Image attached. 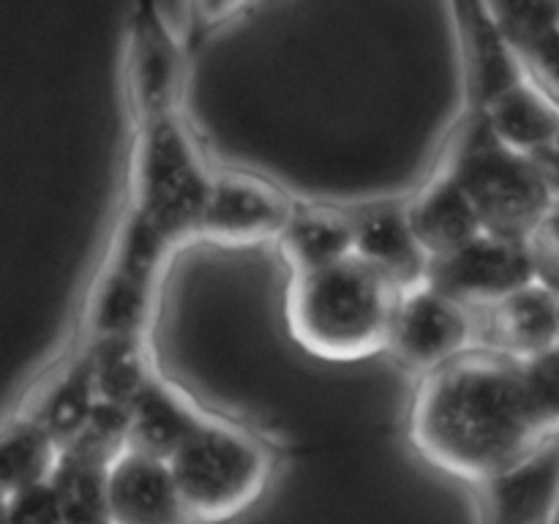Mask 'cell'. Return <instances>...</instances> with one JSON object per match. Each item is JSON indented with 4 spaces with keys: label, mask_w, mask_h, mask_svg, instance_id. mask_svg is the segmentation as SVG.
Returning a JSON list of instances; mask_svg holds the SVG:
<instances>
[{
    "label": "cell",
    "mask_w": 559,
    "mask_h": 524,
    "mask_svg": "<svg viewBox=\"0 0 559 524\" xmlns=\"http://www.w3.org/2000/svg\"><path fill=\"white\" fill-rule=\"evenodd\" d=\"M559 434L540 413L527 360L473 347L420 377L409 440L442 473L480 484Z\"/></svg>",
    "instance_id": "cell-1"
},
{
    "label": "cell",
    "mask_w": 559,
    "mask_h": 524,
    "mask_svg": "<svg viewBox=\"0 0 559 524\" xmlns=\"http://www.w3.org/2000/svg\"><path fill=\"white\" fill-rule=\"evenodd\" d=\"M402 293L358 257L289 276L287 322L295 342L325 360L388 353Z\"/></svg>",
    "instance_id": "cell-2"
},
{
    "label": "cell",
    "mask_w": 559,
    "mask_h": 524,
    "mask_svg": "<svg viewBox=\"0 0 559 524\" xmlns=\"http://www.w3.org/2000/svg\"><path fill=\"white\" fill-rule=\"evenodd\" d=\"M440 164L464 186L486 233L530 240L555 205L538 162L506 145L478 109H464Z\"/></svg>",
    "instance_id": "cell-3"
},
{
    "label": "cell",
    "mask_w": 559,
    "mask_h": 524,
    "mask_svg": "<svg viewBox=\"0 0 559 524\" xmlns=\"http://www.w3.org/2000/svg\"><path fill=\"white\" fill-rule=\"evenodd\" d=\"M213 178L183 112L134 126L126 213L178 249L197 240Z\"/></svg>",
    "instance_id": "cell-4"
},
{
    "label": "cell",
    "mask_w": 559,
    "mask_h": 524,
    "mask_svg": "<svg viewBox=\"0 0 559 524\" xmlns=\"http://www.w3.org/2000/svg\"><path fill=\"white\" fill-rule=\"evenodd\" d=\"M175 484L200 524H222L249 511L271 478V456L238 426L207 418L169 458Z\"/></svg>",
    "instance_id": "cell-5"
},
{
    "label": "cell",
    "mask_w": 559,
    "mask_h": 524,
    "mask_svg": "<svg viewBox=\"0 0 559 524\" xmlns=\"http://www.w3.org/2000/svg\"><path fill=\"white\" fill-rule=\"evenodd\" d=\"M178 251L173 240L123 213L107 260L87 293L85 344L134 338L147 342L156 309L158 284L169 257Z\"/></svg>",
    "instance_id": "cell-6"
},
{
    "label": "cell",
    "mask_w": 559,
    "mask_h": 524,
    "mask_svg": "<svg viewBox=\"0 0 559 524\" xmlns=\"http://www.w3.org/2000/svg\"><path fill=\"white\" fill-rule=\"evenodd\" d=\"M189 60V44L175 36L158 9V0H131L123 87L134 126L183 112Z\"/></svg>",
    "instance_id": "cell-7"
},
{
    "label": "cell",
    "mask_w": 559,
    "mask_h": 524,
    "mask_svg": "<svg viewBox=\"0 0 559 524\" xmlns=\"http://www.w3.org/2000/svg\"><path fill=\"white\" fill-rule=\"evenodd\" d=\"M478 347V317L429 282L402 293L388 353L420 377Z\"/></svg>",
    "instance_id": "cell-8"
},
{
    "label": "cell",
    "mask_w": 559,
    "mask_h": 524,
    "mask_svg": "<svg viewBox=\"0 0 559 524\" xmlns=\"http://www.w3.org/2000/svg\"><path fill=\"white\" fill-rule=\"evenodd\" d=\"M426 282L467 309L480 311L538 282L530 240L484 233L459 251L431 260Z\"/></svg>",
    "instance_id": "cell-9"
},
{
    "label": "cell",
    "mask_w": 559,
    "mask_h": 524,
    "mask_svg": "<svg viewBox=\"0 0 559 524\" xmlns=\"http://www.w3.org/2000/svg\"><path fill=\"white\" fill-rule=\"evenodd\" d=\"M293 213L295 202L271 180L249 172H216L197 240L218 246L278 240Z\"/></svg>",
    "instance_id": "cell-10"
},
{
    "label": "cell",
    "mask_w": 559,
    "mask_h": 524,
    "mask_svg": "<svg viewBox=\"0 0 559 524\" xmlns=\"http://www.w3.org/2000/svg\"><path fill=\"white\" fill-rule=\"evenodd\" d=\"M456 22L464 71V109L484 112L511 87L530 80L486 0H448Z\"/></svg>",
    "instance_id": "cell-11"
},
{
    "label": "cell",
    "mask_w": 559,
    "mask_h": 524,
    "mask_svg": "<svg viewBox=\"0 0 559 524\" xmlns=\"http://www.w3.org/2000/svg\"><path fill=\"white\" fill-rule=\"evenodd\" d=\"M480 524H555L559 511V434L516 464L475 484Z\"/></svg>",
    "instance_id": "cell-12"
},
{
    "label": "cell",
    "mask_w": 559,
    "mask_h": 524,
    "mask_svg": "<svg viewBox=\"0 0 559 524\" xmlns=\"http://www.w3.org/2000/svg\"><path fill=\"white\" fill-rule=\"evenodd\" d=\"M109 511L115 524H197L169 462L131 448L109 467Z\"/></svg>",
    "instance_id": "cell-13"
},
{
    "label": "cell",
    "mask_w": 559,
    "mask_h": 524,
    "mask_svg": "<svg viewBox=\"0 0 559 524\" xmlns=\"http://www.w3.org/2000/svg\"><path fill=\"white\" fill-rule=\"evenodd\" d=\"M478 317V344L513 358H535L559 347V293L533 282Z\"/></svg>",
    "instance_id": "cell-14"
},
{
    "label": "cell",
    "mask_w": 559,
    "mask_h": 524,
    "mask_svg": "<svg viewBox=\"0 0 559 524\" xmlns=\"http://www.w3.org/2000/svg\"><path fill=\"white\" fill-rule=\"evenodd\" d=\"M355 218V257L374 267L399 293L420 287L429 278L431 257L420 246L407 205L369 207Z\"/></svg>",
    "instance_id": "cell-15"
},
{
    "label": "cell",
    "mask_w": 559,
    "mask_h": 524,
    "mask_svg": "<svg viewBox=\"0 0 559 524\" xmlns=\"http://www.w3.org/2000/svg\"><path fill=\"white\" fill-rule=\"evenodd\" d=\"M407 216L431 260L453 254L486 233L475 202L442 164L407 202Z\"/></svg>",
    "instance_id": "cell-16"
},
{
    "label": "cell",
    "mask_w": 559,
    "mask_h": 524,
    "mask_svg": "<svg viewBox=\"0 0 559 524\" xmlns=\"http://www.w3.org/2000/svg\"><path fill=\"white\" fill-rule=\"evenodd\" d=\"M508 44L559 104V0H486Z\"/></svg>",
    "instance_id": "cell-17"
},
{
    "label": "cell",
    "mask_w": 559,
    "mask_h": 524,
    "mask_svg": "<svg viewBox=\"0 0 559 524\" xmlns=\"http://www.w3.org/2000/svg\"><path fill=\"white\" fill-rule=\"evenodd\" d=\"M129 440L126 448L153 458H169L183 448V442L205 424L211 415L200 413L186 393L175 391L169 382L153 380L142 388L129 409Z\"/></svg>",
    "instance_id": "cell-18"
},
{
    "label": "cell",
    "mask_w": 559,
    "mask_h": 524,
    "mask_svg": "<svg viewBox=\"0 0 559 524\" xmlns=\"http://www.w3.org/2000/svg\"><path fill=\"white\" fill-rule=\"evenodd\" d=\"M289 276L320 271L355 257V218L320 205H295L276 240Z\"/></svg>",
    "instance_id": "cell-19"
},
{
    "label": "cell",
    "mask_w": 559,
    "mask_h": 524,
    "mask_svg": "<svg viewBox=\"0 0 559 524\" xmlns=\"http://www.w3.org/2000/svg\"><path fill=\"white\" fill-rule=\"evenodd\" d=\"M120 453L87 440H74L63 448L52 486L66 524H115L109 511V467Z\"/></svg>",
    "instance_id": "cell-20"
},
{
    "label": "cell",
    "mask_w": 559,
    "mask_h": 524,
    "mask_svg": "<svg viewBox=\"0 0 559 524\" xmlns=\"http://www.w3.org/2000/svg\"><path fill=\"white\" fill-rule=\"evenodd\" d=\"M484 115L506 145L527 156L549 147L559 134V104L533 80L502 93Z\"/></svg>",
    "instance_id": "cell-21"
},
{
    "label": "cell",
    "mask_w": 559,
    "mask_h": 524,
    "mask_svg": "<svg viewBox=\"0 0 559 524\" xmlns=\"http://www.w3.org/2000/svg\"><path fill=\"white\" fill-rule=\"evenodd\" d=\"M96 404V369H93L87 347H82V353L71 358V364L44 388V393L27 413L41 420L49 434L66 448L85 431Z\"/></svg>",
    "instance_id": "cell-22"
},
{
    "label": "cell",
    "mask_w": 559,
    "mask_h": 524,
    "mask_svg": "<svg viewBox=\"0 0 559 524\" xmlns=\"http://www.w3.org/2000/svg\"><path fill=\"white\" fill-rule=\"evenodd\" d=\"M60 453H63V445L49 434V429L41 420L33 418L27 409L14 415L5 424L3 440H0L3 497L52 480Z\"/></svg>",
    "instance_id": "cell-23"
},
{
    "label": "cell",
    "mask_w": 559,
    "mask_h": 524,
    "mask_svg": "<svg viewBox=\"0 0 559 524\" xmlns=\"http://www.w3.org/2000/svg\"><path fill=\"white\" fill-rule=\"evenodd\" d=\"M3 524H66L52 480L3 497Z\"/></svg>",
    "instance_id": "cell-24"
},
{
    "label": "cell",
    "mask_w": 559,
    "mask_h": 524,
    "mask_svg": "<svg viewBox=\"0 0 559 524\" xmlns=\"http://www.w3.org/2000/svg\"><path fill=\"white\" fill-rule=\"evenodd\" d=\"M254 0H186V38L189 49L194 52L197 47L207 41L218 27L233 22L235 16Z\"/></svg>",
    "instance_id": "cell-25"
},
{
    "label": "cell",
    "mask_w": 559,
    "mask_h": 524,
    "mask_svg": "<svg viewBox=\"0 0 559 524\" xmlns=\"http://www.w3.org/2000/svg\"><path fill=\"white\" fill-rule=\"evenodd\" d=\"M530 246H533L538 282L559 293V200H555L551 211L533 233Z\"/></svg>",
    "instance_id": "cell-26"
},
{
    "label": "cell",
    "mask_w": 559,
    "mask_h": 524,
    "mask_svg": "<svg viewBox=\"0 0 559 524\" xmlns=\"http://www.w3.org/2000/svg\"><path fill=\"white\" fill-rule=\"evenodd\" d=\"M555 524H559V511H557V519H555Z\"/></svg>",
    "instance_id": "cell-27"
},
{
    "label": "cell",
    "mask_w": 559,
    "mask_h": 524,
    "mask_svg": "<svg viewBox=\"0 0 559 524\" xmlns=\"http://www.w3.org/2000/svg\"><path fill=\"white\" fill-rule=\"evenodd\" d=\"M555 145H559V134H557V140H555Z\"/></svg>",
    "instance_id": "cell-28"
}]
</instances>
